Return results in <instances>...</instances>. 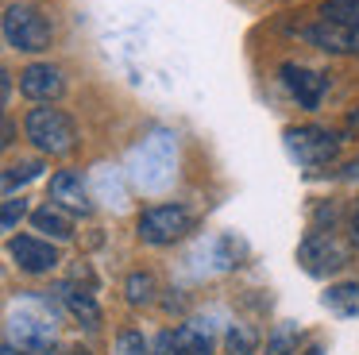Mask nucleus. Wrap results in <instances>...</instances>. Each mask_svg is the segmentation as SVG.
Masks as SVG:
<instances>
[{
    "instance_id": "nucleus-1",
    "label": "nucleus",
    "mask_w": 359,
    "mask_h": 355,
    "mask_svg": "<svg viewBox=\"0 0 359 355\" xmlns=\"http://www.w3.org/2000/svg\"><path fill=\"white\" fill-rule=\"evenodd\" d=\"M55 313L43 305L39 297H27L20 309H12L8 324H4V344L27 347L35 355H50L55 351Z\"/></svg>"
},
{
    "instance_id": "nucleus-2",
    "label": "nucleus",
    "mask_w": 359,
    "mask_h": 355,
    "mask_svg": "<svg viewBox=\"0 0 359 355\" xmlns=\"http://www.w3.org/2000/svg\"><path fill=\"white\" fill-rule=\"evenodd\" d=\"M0 27H4V43H8L12 51H24V54H39L55 43V23H50V15L35 4H20V0L8 4Z\"/></svg>"
},
{
    "instance_id": "nucleus-3",
    "label": "nucleus",
    "mask_w": 359,
    "mask_h": 355,
    "mask_svg": "<svg viewBox=\"0 0 359 355\" xmlns=\"http://www.w3.org/2000/svg\"><path fill=\"white\" fill-rule=\"evenodd\" d=\"M24 131H27V143L39 154H50V159H62L78 147V123L62 108H32L24 120Z\"/></svg>"
},
{
    "instance_id": "nucleus-4",
    "label": "nucleus",
    "mask_w": 359,
    "mask_h": 355,
    "mask_svg": "<svg viewBox=\"0 0 359 355\" xmlns=\"http://www.w3.org/2000/svg\"><path fill=\"white\" fill-rule=\"evenodd\" d=\"M286 151H290V159L297 162V166H305V170H320V166H328V162L340 154V143H344V135H336V131H328V128H317V123H302V128H286Z\"/></svg>"
},
{
    "instance_id": "nucleus-5",
    "label": "nucleus",
    "mask_w": 359,
    "mask_h": 355,
    "mask_svg": "<svg viewBox=\"0 0 359 355\" xmlns=\"http://www.w3.org/2000/svg\"><path fill=\"white\" fill-rule=\"evenodd\" d=\"M189 232H194V213H189L186 205H151V208H143L140 220H135V236L151 247L178 243Z\"/></svg>"
},
{
    "instance_id": "nucleus-6",
    "label": "nucleus",
    "mask_w": 359,
    "mask_h": 355,
    "mask_svg": "<svg viewBox=\"0 0 359 355\" xmlns=\"http://www.w3.org/2000/svg\"><path fill=\"white\" fill-rule=\"evenodd\" d=\"M278 77L302 108H309V112L320 108V100H325V93H328V74L309 69V66H302V62H282Z\"/></svg>"
},
{
    "instance_id": "nucleus-7",
    "label": "nucleus",
    "mask_w": 359,
    "mask_h": 355,
    "mask_svg": "<svg viewBox=\"0 0 359 355\" xmlns=\"http://www.w3.org/2000/svg\"><path fill=\"white\" fill-rule=\"evenodd\" d=\"M297 259L305 262V270H309V274L320 278V274H328V270H340L344 262H348V251L336 243L332 228H328V232L313 228L309 236L302 239V247H297Z\"/></svg>"
},
{
    "instance_id": "nucleus-8",
    "label": "nucleus",
    "mask_w": 359,
    "mask_h": 355,
    "mask_svg": "<svg viewBox=\"0 0 359 355\" xmlns=\"http://www.w3.org/2000/svg\"><path fill=\"white\" fill-rule=\"evenodd\" d=\"M8 255L24 274H47V270L58 267V247L50 239H39V236H12Z\"/></svg>"
},
{
    "instance_id": "nucleus-9",
    "label": "nucleus",
    "mask_w": 359,
    "mask_h": 355,
    "mask_svg": "<svg viewBox=\"0 0 359 355\" xmlns=\"http://www.w3.org/2000/svg\"><path fill=\"white\" fill-rule=\"evenodd\" d=\"M66 89V77L58 66H50V62H32V66L20 69V93H24L27 100H35V105H50V100H58Z\"/></svg>"
},
{
    "instance_id": "nucleus-10",
    "label": "nucleus",
    "mask_w": 359,
    "mask_h": 355,
    "mask_svg": "<svg viewBox=\"0 0 359 355\" xmlns=\"http://www.w3.org/2000/svg\"><path fill=\"white\" fill-rule=\"evenodd\" d=\"M47 201L58 208H66V213H93V197H89V185L86 178L78 174V170H58L55 178H50L47 185Z\"/></svg>"
},
{
    "instance_id": "nucleus-11",
    "label": "nucleus",
    "mask_w": 359,
    "mask_h": 355,
    "mask_svg": "<svg viewBox=\"0 0 359 355\" xmlns=\"http://www.w3.org/2000/svg\"><path fill=\"white\" fill-rule=\"evenodd\" d=\"M302 39L320 51H332V54H359V27L351 23H336V20H320L302 27Z\"/></svg>"
},
{
    "instance_id": "nucleus-12",
    "label": "nucleus",
    "mask_w": 359,
    "mask_h": 355,
    "mask_svg": "<svg viewBox=\"0 0 359 355\" xmlns=\"http://www.w3.org/2000/svg\"><path fill=\"white\" fill-rule=\"evenodd\" d=\"M58 297H62V305L70 309L74 321H81L86 328H101V305H97V297L89 290L66 282V286H58Z\"/></svg>"
},
{
    "instance_id": "nucleus-13",
    "label": "nucleus",
    "mask_w": 359,
    "mask_h": 355,
    "mask_svg": "<svg viewBox=\"0 0 359 355\" xmlns=\"http://www.w3.org/2000/svg\"><path fill=\"white\" fill-rule=\"evenodd\" d=\"M32 224H35V232H43V236H50V239H70L74 236V220L66 216V208L50 205V201L32 213Z\"/></svg>"
},
{
    "instance_id": "nucleus-14",
    "label": "nucleus",
    "mask_w": 359,
    "mask_h": 355,
    "mask_svg": "<svg viewBox=\"0 0 359 355\" xmlns=\"http://www.w3.org/2000/svg\"><path fill=\"white\" fill-rule=\"evenodd\" d=\"M325 309L336 316H359V282H336L325 290Z\"/></svg>"
},
{
    "instance_id": "nucleus-15",
    "label": "nucleus",
    "mask_w": 359,
    "mask_h": 355,
    "mask_svg": "<svg viewBox=\"0 0 359 355\" xmlns=\"http://www.w3.org/2000/svg\"><path fill=\"white\" fill-rule=\"evenodd\" d=\"M174 344H178L182 355H209L212 351V336L201 321H189L182 328H174Z\"/></svg>"
},
{
    "instance_id": "nucleus-16",
    "label": "nucleus",
    "mask_w": 359,
    "mask_h": 355,
    "mask_svg": "<svg viewBox=\"0 0 359 355\" xmlns=\"http://www.w3.org/2000/svg\"><path fill=\"white\" fill-rule=\"evenodd\" d=\"M43 174V162L39 159H20L12 166H4V197H16V189H24L27 182Z\"/></svg>"
},
{
    "instance_id": "nucleus-17",
    "label": "nucleus",
    "mask_w": 359,
    "mask_h": 355,
    "mask_svg": "<svg viewBox=\"0 0 359 355\" xmlns=\"http://www.w3.org/2000/svg\"><path fill=\"white\" fill-rule=\"evenodd\" d=\"M297 344H302V328L297 324H278L266 340V355H297Z\"/></svg>"
},
{
    "instance_id": "nucleus-18",
    "label": "nucleus",
    "mask_w": 359,
    "mask_h": 355,
    "mask_svg": "<svg viewBox=\"0 0 359 355\" xmlns=\"http://www.w3.org/2000/svg\"><path fill=\"white\" fill-rule=\"evenodd\" d=\"M259 347V332L251 328V324H232L224 336V351L228 355H255Z\"/></svg>"
},
{
    "instance_id": "nucleus-19",
    "label": "nucleus",
    "mask_w": 359,
    "mask_h": 355,
    "mask_svg": "<svg viewBox=\"0 0 359 355\" xmlns=\"http://www.w3.org/2000/svg\"><path fill=\"white\" fill-rule=\"evenodd\" d=\"M124 297L132 301V305H147V301H155V274H151V270H135V274H128Z\"/></svg>"
},
{
    "instance_id": "nucleus-20",
    "label": "nucleus",
    "mask_w": 359,
    "mask_h": 355,
    "mask_svg": "<svg viewBox=\"0 0 359 355\" xmlns=\"http://www.w3.org/2000/svg\"><path fill=\"white\" fill-rule=\"evenodd\" d=\"M320 20H336V23L359 27V0H325L320 4Z\"/></svg>"
},
{
    "instance_id": "nucleus-21",
    "label": "nucleus",
    "mask_w": 359,
    "mask_h": 355,
    "mask_svg": "<svg viewBox=\"0 0 359 355\" xmlns=\"http://www.w3.org/2000/svg\"><path fill=\"white\" fill-rule=\"evenodd\" d=\"M116 355H151V344L143 340V332L124 328V332L116 336Z\"/></svg>"
},
{
    "instance_id": "nucleus-22",
    "label": "nucleus",
    "mask_w": 359,
    "mask_h": 355,
    "mask_svg": "<svg viewBox=\"0 0 359 355\" xmlns=\"http://www.w3.org/2000/svg\"><path fill=\"white\" fill-rule=\"evenodd\" d=\"M24 216H27V201L24 197H8V201H4V216H0V224H4V232H16V224L20 220H24Z\"/></svg>"
},
{
    "instance_id": "nucleus-23",
    "label": "nucleus",
    "mask_w": 359,
    "mask_h": 355,
    "mask_svg": "<svg viewBox=\"0 0 359 355\" xmlns=\"http://www.w3.org/2000/svg\"><path fill=\"white\" fill-rule=\"evenodd\" d=\"M151 355H182L178 344H174V332H158L155 344H151Z\"/></svg>"
},
{
    "instance_id": "nucleus-24",
    "label": "nucleus",
    "mask_w": 359,
    "mask_h": 355,
    "mask_svg": "<svg viewBox=\"0 0 359 355\" xmlns=\"http://www.w3.org/2000/svg\"><path fill=\"white\" fill-rule=\"evenodd\" d=\"M340 182H359V159H351L340 166Z\"/></svg>"
},
{
    "instance_id": "nucleus-25",
    "label": "nucleus",
    "mask_w": 359,
    "mask_h": 355,
    "mask_svg": "<svg viewBox=\"0 0 359 355\" xmlns=\"http://www.w3.org/2000/svg\"><path fill=\"white\" fill-rule=\"evenodd\" d=\"M351 243L359 247V201H355V208H351Z\"/></svg>"
},
{
    "instance_id": "nucleus-26",
    "label": "nucleus",
    "mask_w": 359,
    "mask_h": 355,
    "mask_svg": "<svg viewBox=\"0 0 359 355\" xmlns=\"http://www.w3.org/2000/svg\"><path fill=\"white\" fill-rule=\"evenodd\" d=\"M0 89H4V105H8V97H12V74H8V69L0 74Z\"/></svg>"
},
{
    "instance_id": "nucleus-27",
    "label": "nucleus",
    "mask_w": 359,
    "mask_h": 355,
    "mask_svg": "<svg viewBox=\"0 0 359 355\" xmlns=\"http://www.w3.org/2000/svg\"><path fill=\"white\" fill-rule=\"evenodd\" d=\"M12 143H16V123L4 120V147H12Z\"/></svg>"
},
{
    "instance_id": "nucleus-28",
    "label": "nucleus",
    "mask_w": 359,
    "mask_h": 355,
    "mask_svg": "<svg viewBox=\"0 0 359 355\" xmlns=\"http://www.w3.org/2000/svg\"><path fill=\"white\" fill-rule=\"evenodd\" d=\"M0 355H35V351H27V347H16V344H4V347H0Z\"/></svg>"
},
{
    "instance_id": "nucleus-29",
    "label": "nucleus",
    "mask_w": 359,
    "mask_h": 355,
    "mask_svg": "<svg viewBox=\"0 0 359 355\" xmlns=\"http://www.w3.org/2000/svg\"><path fill=\"white\" fill-rule=\"evenodd\" d=\"M66 355H93V351H86V347H70Z\"/></svg>"
},
{
    "instance_id": "nucleus-30",
    "label": "nucleus",
    "mask_w": 359,
    "mask_h": 355,
    "mask_svg": "<svg viewBox=\"0 0 359 355\" xmlns=\"http://www.w3.org/2000/svg\"><path fill=\"white\" fill-rule=\"evenodd\" d=\"M348 123H351V128H359V108H355V112L348 116Z\"/></svg>"
},
{
    "instance_id": "nucleus-31",
    "label": "nucleus",
    "mask_w": 359,
    "mask_h": 355,
    "mask_svg": "<svg viewBox=\"0 0 359 355\" xmlns=\"http://www.w3.org/2000/svg\"><path fill=\"white\" fill-rule=\"evenodd\" d=\"M302 355H325V347H309V351H302Z\"/></svg>"
}]
</instances>
